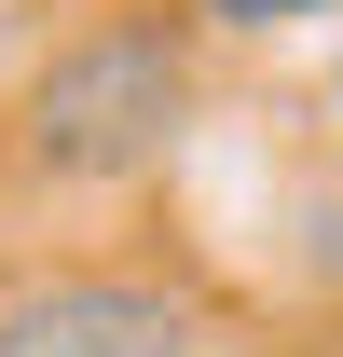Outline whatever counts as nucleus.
Wrapping results in <instances>:
<instances>
[{"label":"nucleus","mask_w":343,"mask_h":357,"mask_svg":"<svg viewBox=\"0 0 343 357\" xmlns=\"http://www.w3.org/2000/svg\"><path fill=\"white\" fill-rule=\"evenodd\" d=\"M192 124V14H83L69 42H42L28 96H14V151L55 192H124L151 178Z\"/></svg>","instance_id":"obj_1"},{"label":"nucleus","mask_w":343,"mask_h":357,"mask_svg":"<svg viewBox=\"0 0 343 357\" xmlns=\"http://www.w3.org/2000/svg\"><path fill=\"white\" fill-rule=\"evenodd\" d=\"M192 344H206V303L124 261H69L0 303V357H192Z\"/></svg>","instance_id":"obj_2"},{"label":"nucleus","mask_w":343,"mask_h":357,"mask_svg":"<svg viewBox=\"0 0 343 357\" xmlns=\"http://www.w3.org/2000/svg\"><path fill=\"white\" fill-rule=\"evenodd\" d=\"M330 124H343V83H330Z\"/></svg>","instance_id":"obj_3"}]
</instances>
